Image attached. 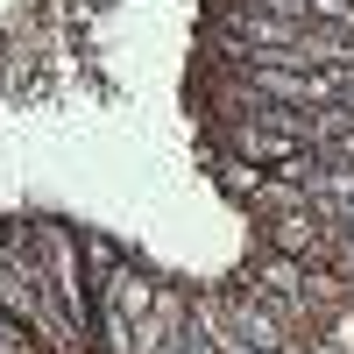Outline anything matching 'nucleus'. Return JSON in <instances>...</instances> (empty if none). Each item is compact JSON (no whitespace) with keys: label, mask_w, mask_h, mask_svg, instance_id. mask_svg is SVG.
Wrapping results in <instances>:
<instances>
[{"label":"nucleus","mask_w":354,"mask_h":354,"mask_svg":"<svg viewBox=\"0 0 354 354\" xmlns=\"http://www.w3.org/2000/svg\"><path fill=\"white\" fill-rule=\"evenodd\" d=\"M36 241H43V270H50V290H57V305H64L71 319V333L85 340V354H93V326H100V305H93V277H85V255L71 241V227H57V220H36Z\"/></svg>","instance_id":"1"},{"label":"nucleus","mask_w":354,"mask_h":354,"mask_svg":"<svg viewBox=\"0 0 354 354\" xmlns=\"http://www.w3.org/2000/svg\"><path fill=\"white\" fill-rule=\"evenodd\" d=\"M255 227H262V248H277L290 262H312V270H333V241L340 234L319 220V205H290V213H270Z\"/></svg>","instance_id":"2"},{"label":"nucleus","mask_w":354,"mask_h":354,"mask_svg":"<svg viewBox=\"0 0 354 354\" xmlns=\"http://www.w3.org/2000/svg\"><path fill=\"white\" fill-rule=\"evenodd\" d=\"M220 149L241 156V163H255V170H277L290 156H305V142L283 135V128H262V121H220Z\"/></svg>","instance_id":"3"},{"label":"nucleus","mask_w":354,"mask_h":354,"mask_svg":"<svg viewBox=\"0 0 354 354\" xmlns=\"http://www.w3.org/2000/svg\"><path fill=\"white\" fill-rule=\"evenodd\" d=\"M312 347H326V354H354V298L333 305V312L312 326Z\"/></svg>","instance_id":"4"},{"label":"nucleus","mask_w":354,"mask_h":354,"mask_svg":"<svg viewBox=\"0 0 354 354\" xmlns=\"http://www.w3.org/2000/svg\"><path fill=\"white\" fill-rule=\"evenodd\" d=\"M0 333H21V319H15V312H8V305H0Z\"/></svg>","instance_id":"5"}]
</instances>
